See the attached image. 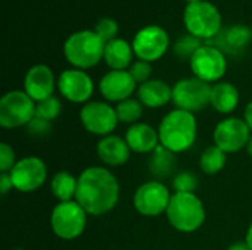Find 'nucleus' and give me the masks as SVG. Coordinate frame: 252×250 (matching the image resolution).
Listing matches in <instances>:
<instances>
[{
	"label": "nucleus",
	"instance_id": "nucleus-1",
	"mask_svg": "<svg viewBox=\"0 0 252 250\" xmlns=\"http://www.w3.org/2000/svg\"><path fill=\"white\" fill-rule=\"evenodd\" d=\"M120 200V183L103 167H89L78 175L75 202L93 217L109 214Z\"/></svg>",
	"mask_w": 252,
	"mask_h": 250
},
{
	"label": "nucleus",
	"instance_id": "nucleus-2",
	"mask_svg": "<svg viewBox=\"0 0 252 250\" xmlns=\"http://www.w3.org/2000/svg\"><path fill=\"white\" fill-rule=\"evenodd\" d=\"M158 134L159 144L170 152L179 155L189 150L198 137V122L195 113L173 109L162 118L158 127Z\"/></svg>",
	"mask_w": 252,
	"mask_h": 250
},
{
	"label": "nucleus",
	"instance_id": "nucleus-3",
	"mask_svg": "<svg viewBox=\"0 0 252 250\" xmlns=\"http://www.w3.org/2000/svg\"><path fill=\"white\" fill-rule=\"evenodd\" d=\"M105 41L92 29L71 34L63 43L65 59L77 69H90L103 59Z\"/></svg>",
	"mask_w": 252,
	"mask_h": 250
},
{
	"label": "nucleus",
	"instance_id": "nucleus-4",
	"mask_svg": "<svg viewBox=\"0 0 252 250\" xmlns=\"http://www.w3.org/2000/svg\"><path fill=\"white\" fill-rule=\"evenodd\" d=\"M165 215L171 227L180 233H195L207 218L205 206L196 193H173Z\"/></svg>",
	"mask_w": 252,
	"mask_h": 250
},
{
	"label": "nucleus",
	"instance_id": "nucleus-5",
	"mask_svg": "<svg viewBox=\"0 0 252 250\" xmlns=\"http://www.w3.org/2000/svg\"><path fill=\"white\" fill-rule=\"evenodd\" d=\"M183 22L189 34L201 38L204 43L213 40L223 29L220 10L207 0L188 4L183 13Z\"/></svg>",
	"mask_w": 252,
	"mask_h": 250
},
{
	"label": "nucleus",
	"instance_id": "nucleus-6",
	"mask_svg": "<svg viewBox=\"0 0 252 250\" xmlns=\"http://www.w3.org/2000/svg\"><path fill=\"white\" fill-rule=\"evenodd\" d=\"M87 212L75 202H59L50 215V225L56 237L62 240L78 239L87 225Z\"/></svg>",
	"mask_w": 252,
	"mask_h": 250
},
{
	"label": "nucleus",
	"instance_id": "nucleus-7",
	"mask_svg": "<svg viewBox=\"0 0 252 250\" xmlns=\"http://www.w3.org/2000/svg\"><path fill=\"white\" fill-rule=\"evenodd\" d=\"M35 118V102L24 90H12L0 99V125L7 130L27 127Z\"/></svg>",
	"mask_w": 252,
	"mask_h": 250
},
{
	"label": "nucleus",
	"instance_id": "nucleus-8",
	"mask_svg": "<svg viewBox=\"0 0 252 250\" xmlns=\"http://www.w3.org/2000/svg\"><path fill=\"white\" fill-rule=\"evenodd\" d=\"M213 85L196 78H183L173 85V103L176 109L190 113L204 111L211 105Z\"/></svg>",
	"mask_w": 252,
	"mask_h": 250
},
{
	"label": "nucleus",
	"instance_id": "nucleus-9",
	"mask_svg": "<svg viewBox=\"0 0 252 250\" xmlns=\"http://www.w3.org/2000/svg\"><path fill=\"white\" fill-rule=\"evenodd\" d=\"M171 196L173 194L162 181L151 180L136 189L133 205L142 217L154 218L167 212Z\"/></svg>",
	"mask_w": 252,
	"mask_h": 250
},
{
	"label": "nucleus",
	"instance_id": "nucleus-10",
	"mask_svg": "<svg viewBox=\"0 0 252 250\" xmlns=\"http://www.w3.org/2000/svg\"><path fill=\"white\" fill-rule=\"evenodd\" d=\"M190 63V69L193 72V77L211 84V83H219L221 81V78L224 77L226 71H227V59L226 55L211 46L204 43L198 52L192 56V59L189 60Z\"/></svg>",
	"mask_w": 252,
	"mask_h": 250
},
{
	"label": "nucleus",
	"instance_id": "nucleus-11",
	"mask_svg": "<svg viewBox=\"0 0 252 250\" xmlns=\"http://www.w3.org/2000/svg\"><path fill=\"white\" fill-rule=\"evenodd\" d=\"M131 46L134 55L140 60L155 62L159 60L168 50L170 37L162 27L148 25L136 32Z\"/></svg>",
	"mask_w": 252,
	"mask_h": 250
},
{
	"label": "nucleus",
	"instance_id": "nucleus-12",
	"mask_svg": "<svg viewBox=\"0 0 252 250\" xmlns=\"http://www.w3.org/2000/svg\"><path fill=\"white\" fill-rule=\"evenodd\" d=\"M80 121L90 134L106 137L112 134L118 125L115 108L106 102H89L80 111Z\"/></svg>",
	"mask_w": 252,
	"mask_h": 250
},
{
	"label": "nucleus",
	"instance_id": "nucleus-13",
	"mask_svg": "<svg viewBox=\"0 0 252 250\" xmlns=\"http://www.w3.org/2000/svg\"><path fill=\"white\" fill-rule=\"evenodd\" d=\"M13 189L21 193H32L38 190L47 180V167L37 156H25L16 162L9 172Z\"/></svg>",
	"mask_w": 252,
	"mask_h": 250
},
{
	"label": "nucleus",
	"instance_id": "nucleus-14",
	"mask_svg": "<svg viewBox=\"0 0 252 250\" xmlns=\"http://www.w3.org/2000/svg\"><path fill=\"white\" fill-rule=\"evenodd\" d=\"M252 133L244 118L230 116L220 121L213 133L214 144L226 153H235L247 147Z\"/></svg>",
	"mask_w": 252,
	"mask_h": 250
},
{
	"label": "nucleus",
	"instance_id": "nucleus-15",
	"mask_svg": "<svg viewBox=\"0 0 252 250\" xmlns=\"http://www.w3.org/2000/svg\"><path fill=\"white\" fill-rule=\"evenodd\" d=\"M58 90L63 99L72 103H89L94 91L90 75L83 69H65L58 78Z\"/></svg>",
	"mask_w": 252,
	"mask_h": 250
},
{
	"label": "nucleus",
	"instance_id": "nucleus-16",
	"mask_svg": "<svg viewBox=\"0 0 252 250\" xmlns=\"http://www.w3.org/2000/svg\"><path fill=\"white\" fill-rule=\"evenodd\" d=\"M99 91L108 102L120 103L137 91V83L127 71H109L99 81Z\"/></svg>",
	"mask_w": 252,
	"mask_h": 250
},
{
	"label": "nucleus",
	"instance_id": "nucleus-17",
	"mask_svg": "<svg viewBox=\"0 0 252 250\" xmlns=\"http://www.w3.org/2000/svg\"><path fill=\"white\" fill-rule=\"evenodd\" d=\"M56 85L58 81L55 80L53 71L44 63L31 66L24 78V91L35 103L47 97H52Z\"/></svg>",
	"mask_w": 252,
	"mask_h": 250
},
{
	"label": "nucleus",
	"instance_id": "nucleus-18",
	"mask_svg": "<svg viewBox=\"0 0 252 250\" xmlns=\"http://www.w3.org/2000/svg\"><path fill=\"white\" fill-rule=\"evenodd\" d=\"M252 38V31L245 25H232L219 32L213 40L205 41L217 49H220L224 55L236 56L244 53Z\"/></svg>",
	"mask_w": 252,
	"mask_h": 250
},
{
	"label": "nucleus",
	"instance_id": "nucleus-19",
	"mask_svg": "<svg viewBox=\"0 0 252 250\" xmlns=\"http://www.w3.org/2000/svg\"><path fill=\"white\" fill-rule=\"evenodd\" d=\"M126 141L131 152L140 155H151L159 146V134L152 125L137 122L130 125L126 131Z\"/></svg>",
	"mask_w": 252,
	"mask_h": 250
},
{
	"label": "nucleus",
	"instance_id": "nucleus-20",
	"mask_svg": "<svg viewBox=\"0 0 252 250\" xmlns=\"http://www.w3.org/2000/svg\"><path fill=\"white\" fill-rule=\"evenodd\" d=\"M96 152L102 164L108 167H121L127 164V161L130 159V153H131L126 139L115 136V134L102 137L97 141Z\"/></svg>",
	"mask_w": 252,
	"mask_h": 250
},
{
	"label": "nucleus",
	"instance_id": "nucleus-21",
	"mask_svg": "<svg viewBox=\"0 0 252 250\" xmlns=\"http://www.w3.org/2000/svg\"><path fill=\"white\" fill-rule=\"evenodd\" d=\"M137 99L145 108L158 109L173 102V87L162 80H149L137 87Z\"/></svg>",
	"mask_w": 252,
	"mask_h": 250
},
{
	"label": "nucleus",
	"instance_id": "nucleus-22",
	"mask_svg": "<svg viewBox=\"0 0 252 250\" xmlns=\"http://www.w3.org/2000/svg\"><path fill=\"white\" fill-rule=\"evenodd\" d=\"M133 46L124 38H115L105 44L103 60L112 71H127L133 63Z\"/></svg>",
	"mask_w": 252,
	"mask_h": 250
},
{
	"label": "nucleus",
	"instance_id": "nucleus-23",
	"mask_svg": "<svg viewBox=\"0 0 252 250\" xmlns=\"http://www.w3.org/2000/svg\"><path fill=\"white\" fill-rule=\"evenodd\" d=\"M239 105V90L227 81H219L211 90V106L223 115L232 113Z\"/></svg>",
	"mask_w": 252,
	"mask_h": 250
},
{
	"label": "nucleus",
	"instance_id": "nucleus-24",
	"mask_svg": "<svg viewBox=\"0 0 252 250\" xmlns=\"http://www.w3.org/2000/svg\"><path fill=\"white\" fill-rule=\"evenodd\" d=\"M176 167H177L176 153L170 152L161 144L151 153L148 161V169L151 175L155 177L158 181L171 177L176 171Z\"/></svg>",
	"mask_w": 252,
	"mask_h": 250
},
{
	"label": "nucleus",
	"instance_id": "nucleus-25",
	"mask_svg": "<svg viewBox=\"0 0 252 250\" xmlns=\"http://www.w3.org/2000/svg\"><path fill=\"white\" fill-rule=\"evenodd\" d=\"M77 186H78V177H74L68 171H59L50 180V190L59 202L75 200Z\"/></svg>",
	"mask_w": 252,
	"mask_h": 250
},
{
	"label": "nucleus",
	"instance_id": "nucleus-26",
	"mask_svg": "<svg viewBox=\"0 0 252 250\" xmlns=\"http://www.w3.org/2000/svg\"><path fill=\"white\" fill-rule=\"evenodd\" d=\"M226 162H227V153L223 152L216 144L207 147L199 158V167L208 175L219 174L221 169H224Z\"/></svg>",
	"mask_w": 252,
	"mask_h": 250
},
{
	"label": "nucleus",
	"instance_id": "nucleus-27",
	"mask_svg": "<svg viewBox=\"0 0 252 250\" xmlns=\"http://www.w3.org/2000/svg\"><path fill=\"white\" fill-rule=\"evenodd\" d=\"M143 109L145 106L142 105V102L139 99H126L120 103H117L115 106V112L118 116V121L123 124H128V125H134L139 122V119L143 115Z\"/></svg>",
	"mask_w": 252,
	"mask_h": 250
},
{
	"label": "nucleus",
	"instance_id": "nucleus-28",
	"mask_svg": "<svg viewBox=\"0 0 252 250\" xmlns=\"http://www.w3.org/2000/svg\"><path fill=\"white\" fill-rule=\"evenodd\" d=\"M62 112V103L56 96L47 97L35 103V116L46 119L49 122L55 121Z\"/></svg>",
	"mask_w": 252,
	"mask_h": 250
},
{
	"label": "nucleus",
	"instance_id": "nucleus-29",
	"mask_svg": "<svg viewBox=\"0 0 252 250\" xmlns=\"http://www.w3.org/2000/svg\"><path fill=\"white\" fill-rule=\"evenodd\" d=\"M204 44V41L201 38H196L193 35H185L180 37L176 44H174V53L177 57L183 59V60H190L192 56L198 52V49Z\"/></svg>",
	"mask_w": 252,
	"mask_h": 250
},
{
	"label": "nucleus",
	"instance_id": "nucleus-30",
	"mask_svg": "<svg viewBox=\"0 0 252 250\" xmlns=\"http://www.w3.org/2000/svg\"><path fill=\"white\" fill-rule=\"evenodd\" d=\"M199 187L198 175L192 171H180L173 177L174 193H195Z\"/></svg>",
	"mask_w": 252,
	"mask_h": 250
},
{
	"label": "nucleus",
	"instance_id": "nucleus-31",
	"mask_svg": "<svg viewBox=\"0 0 252 250\" xmlns=\"http://www.w3.org/2000/svg\"><path fill=\"white\" fill-rule=\"evenodd\" d=\"M94 32L105 41L109 43L117 38L118 34V24L112 18H102L94 27Z\"/></svg>",
	"mask_w": 252,
	"mask_h": 250
},
{
	"label": "nucleus",
	"instance_id": "nucleus-32",
	"mask_svg": "<svg viewBox=\"0 0 252 250\" xmlns=\"http://www.w3.org/2000/svg\"><path fill=\"white\" fill-rule=\"evenodd\" d=\"M128 72L131 74V77L134 78V81L140 85V84H143V83H146V81H149V80H152L151 78V75H152V66H151V62H146V60H136V62H133L131 63V66H130V69H128Z\"/></svg>",
	"mask_w": 252,
	"mask_h": 250
},
{
	"label": "nucleus",
	"instance_id": "nucleus-33",
	"mask_svg": "<svg viewBox=\"0 0 252 250\" xmlns=\"http://www.w3.org/2000/svg\"><path fill=\"white\" fill-rule=\"evenodd\" d=\"M16 155L12 146L7 143L0 144V172H10L16 165Z\"/></svg>",
	"mask_w": 252,
	"mask_h": 250
},
{
	"label": "nucleus",
	"instance_id": "nucleus-34",
	"mask_svg": "<svg viewBox=\"0 0 252 250\" xmlns=\"http://www.w3.org/2000/svg\"><path fill=\"white\" fill-rule=\"evenodd\" d=\"M27 130H28V134L32 136V137H46L52 131V122L35 116L27 125Z\"/></svg>",
	"mask_w": 252,
	"mask_h": 250
},
{
	"label": "nucleus",
	"instance_id": "nucleus-35",
	"mask_svg": "<svg viewBox=\"0 0 252 250\" xmlns=\"http://www.w3.org/2000/svg\"><path fill=\"white\" fill-rule=\"evenodd\" d=\"M13 189V183L9 172H0V193L4 196Z\"/></svg>",
	"mask_w": 252,
	"mask_h": 250
},
{
	"label": "nucleus",
	"instance_id": "nucleus-36",
	"mask_svg": "<svg viewBox=\"0 0 252 250\" xmlns=\"http://www.w3.org/2000/svg\"><path fill=\"white\" fill-rule=\"evenodd\" d=\"M244 121L247 122V125L250 127V130H251L252 133V102H250L247 105V108L244 111Z\"/></svg>",
	"mask_w": 252,
	"mask_h": 250
},
{
	"label": "nucleus",
	"instance_id": "nucleus-37",
	"mask_svg": "<svg viewBox=\"0 0 252 250\" xmlns=\"http://www.w3.org/2000/svg\"><path fill=\"white\" fill-rule=\"evenodd\" d=\"M227 250H251V249H250V246L247 245V242H236V243L230 245Z\"/></svg>",
	"mask_w": 252,
	"mask_h": 250
},
{
	"label": "nucleus",
	"instance_id": "nucleus-38",
	"mask_svg": "<svg viewBox=\"0 0 252 250\" xmlns=\"http://www.w3.org/2000/svg\"><path fill=\"white\" fill-rule=\"evenodd\" d=\"M245 242H247V245L250 246V249L252 250V222H251V225L248 227V231H247V237H245Z\"/></svg>",
	"mask_w": 252,
	"mask_h": 250
},
{
	"label": "nucleus",
	"instance_id": "nucleus-39",
	"mask_svg": "<svg viewBox=\"0 0 252 250\" xmlns=\"http://www.w3.org/2000/svg\"><path fill=\"white\" fill-rule=\"evenodd\" d=\"M245 149H247V153H248V155H250V156L252 158V136H251V139H250V141H248V144H247V147H245Z\"/></svg>",
	"mask_w": 252,
	"mask_h": 250
},
{
	"label": "nucleus",
	"instance_id": "nucleus-40",
	"mask_svg": "<svg viewBox=\"0 0 252 250\" xmlns=\"http://www.w3.org/2000/svg\"><path fill=\"white\" fill-rule=\"evenodd\" d=\"M188 4H192V3H198V1H202V0H185Z\"/></svg>",
	"mask_w": 252,
	"mask_h": 250
},
{
	"label": "nucleus",
	"instance_id": "nucleus-41",
	"mask_svg": "<svg viewBox=\"0 0 252 250\" xmlns=\"http://www.w3.org/2000/svg\"><path fill=\"white\" fill-rule=\"evenodd\" d=\"M15 250H24V249H21V248H18V249H15Z\"/></svg>",
	"mask_w": 252,
	"mask_h": 250
},
{
	"label": "nucleus",
	"instance_id": "nucleus-42",
	"mask_svg": "<svg viewBox=\"0 0 252 250\" xmlns=\"http://www.w3.org/2000/svg\"><path fill=\"white\" fill-rule=\"evenodd\" d=\"M251 31H252V28H251Z\"/></svg>",
	"mask_w": 252,
	"mask_h": 250
}]
</instances>
